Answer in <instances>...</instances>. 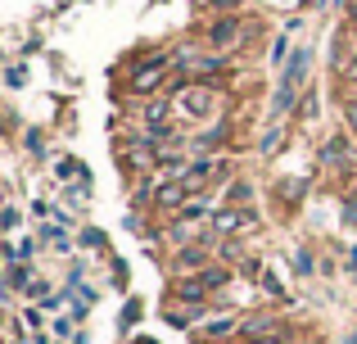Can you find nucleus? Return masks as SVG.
Here are the masks:
<instances>
[{
    "instance_id": "c9c22d12",
    "label": "nucleus",
    "mask_w": 357,
    "mask_h": 344,
    "mask_svg": "<svg viewBox=\"0 0 357 344\" xmlns=\"http://www.w3.org/2000/svg\"><path fill=\"white\" fill-rule=\"evenodd\" d=\"M82 245H105V231H82Z\"/></svg>"
},
{
    "instance_id": "e433bc0d",
    "label": "nucleus",
    "mask_w": 357,
    "mask_h": 344,
    "mask_svg": "<svg viewBox=\"0 0 357 344\" xmlns=\"http://www.w3.org/2000/svg\"><path fill=\"white\" fill-rule=\"evenodd\" d=\"M23 82H27V73H23V68L14 63V68H9V87H23Z\"/></svg>"
},
{
    "instance_id": "5701e85b",
    "label": "nucleus",
    "mask_w": 357,
    "mask_h": 344,
    "mask_svg": "<svg viewBox=\"0 0 357 344\" xmlns=\"http://www.w3.org/2000/svg\"><path fill=\"white\" fill-rule=\"evenodd\" d=\"M285 50H289V32H280L276 41H271V63H276V68L285 63Z\"/></svg>"
},
{
    "instance_id": "0eeeda50",
    "label": "nucleus",
    "mask_w": 357,
    "mask_h": 344,
    "mask_svg": "<svg viewBox=\"0 0 357 344\" xmlns=\"http://www.w3.org/2000/svg\"><path fill=\"white\" fill-rule=\"evenodd\" d=\"M208 263H213L208 240H199V245H181V249L172 254V263H167V267H172V276H199Z\"/></svg>"
},
{
    "instance_id": "cd10ccee",
    "label": "nucleus",
    "mask_w": 357,
    "mask_h": 344,
    "mask_svg": "<svg viewBox=\"0 0 357 344\" xmlns=\"http://www.w3.org/2000/svg\"><path fill=\"white\" fill-rule=\"evenodd\" d=\"M73 327H77V322H73L68 313H63V317H54V336H59V340H68V336H73Z\"/></svg>"
},
{
    "instance_id": "a19ab883",
    "label": "nucleus",
    "mask_w": 357,
    "mask_h": 344,
    "mask_svg": "<svg viewBox=\"0 0 357 344\" xmlns=\"http://www.w3.org/2000/svg\"><path fill=\"white\" fill-rule=\"evenodd\" d=\"M349 32L357 36V9H353V14H349Z\"/></svg>"
},
{
    "instance_id": "79ce46f5",
    "label": "nucleus",
    "mask_w": 357,
    "mask_h": 344,
    "mask_svg": "<svg viewBox=\"0 0 357 344\" xmlns=\"http://www.w3.org/2000/svg\"><path fill=\"white\" fill-rule=\"evenodd\" d=\"M14 344H36V340H14Z\"/></svg>"
},
{
    "instance_id": "c756f323",
    "label": "nucleus",
    "mask_w": 357,
    "mask_h": 344,
    "mask_svg": "<svg viewBox=\"0 0 357 344\" xmlns=\"http://www.w3.org/2000/svg\"><path fill=\"white\" fill-rule=\"evenodd\" d=\"M244 0H208V9H218V14H236Z\"/></svg>"
},
{
    "instance_id": "4468645a",
    "label": "nucleus",
    "mask_w": 357,
    "mask_h": 344,
    "mask_svg": "<svg viewBox=\"0 0 357 344\" xmlns=\"http://www.w3.org/2000/svg\"><path fill=\"white\" fill-rule=\"evenodd\" d=\"M199 281L208 285V294H218V290H227V285L236 281V272H231L227 263H208V267H204V272H199Z\"/></svg>"
},
{
    "instance_id": "bb28decb",
    "label": "nucleus",
    "mask_w": 357,
    "mask_h": 344,
    "mask_svg": "<svg viewBox=\"0 0 357 344\" xmlns=\"http://www.w3.org/2000/svg\"><path fill=\"white\" fill-rule=\"evenodd\" d=\"M68 177H86V168H82V163H73V159H63L59 163V181H68Z\"/></svg>"
},
{
    "instance_id": "423d86ee",
    "label": "nucleus",
    "mask_w": 357,
    "mask_h": 344,
    "mask_svg": "<svg viewBox=\"0 0 357 344\" xmlns=\"http://www.w3.org/2000/svg\"><path fill=\"white\" fill-rule=\"evenodd\" d=\"M131 109H136L140 132H172V118H176L172 100H145V105H131Z\"/></svg>"
},
{
    "instance_id": "c85d7f7f",
    "label": "nucleus",
    "mask_w": 357,
    "mask_h": 344,
    "mask_svg": "<svg viewBox=\"0 0 357 344\" xmlns=\"http://www.w3.org/2000/svg\"><path fill=\"white\" fill-rule=\"evenodd\" d=\"M27 154H36V159L45 154V136L41 132H27Z\"/></svg>"
},
{
    "instance_id": "393cba45",
    "label": "nucleus",
    "mask_w": 357,
    "mask_h": 344,
    "mask_svg": "<svg viewBox=\"0 0 357 344\" xmlns=\"http://www.w3.org/2000/svg\"><path fill=\"white\" fill-rule=\"evenodd\" d=\"M344 127H349V136L357 141V100H344Z\"/></svg>"
},
{
    "instance_id": "9b49d317",
    "label": "nucleus",
    "mask_w": 357,
    "mask_h": 344,
    "mask_svg": "<svg viewBox=\"0 0 357 344\" xmlns=\"http://www.w3.org/2000/svg\"><path fill=\"white\" fill-rule=\"evenodd\" d=\"M172 299H181V304H208V285H204L199 276H176V281H172Z\"/></svg>"
},
{
    "instance_id": "412c9836",
    "label": "nucleus",
    "mask_w": 357,
    "mask_h": 344,
    "mask_svg": "<svg viewBox=\"0 0 357 344\" xmlns=\"http://www.w3.org/2000/svg\"><path fill=\"white\" fill-rule=\"evenodd\" d=\"M9 290H27V285H32V272H27V263H9Z\"/></svg>"
},
{
    "instance_id": "4be33fe9",
    "label": "nucleus",
    "mask_w": 357,
    "mask_h": 344,
    "mask_svg": "<svg viewBox=\"0 0 357 344\" xmlns=\"http://www.w3.org/2000/svg\"><path fill=\"white\" fill-rule=\"evenodd\" d=\"M23 294H27V299H32V304H45V299H50V285H45L41 276H32V285H27Z\"/></svg>"
},
{
    "instance_id": "b1692460",
    "label": "nucleus",
    "mask_w": 357,
    "mask_h": 344,
    "mask_svg": "<svg viewBox=\"0 0 357 344\" xmlns=\"http://www.w3.org/2000/svg\"><path fill=\"white\" fill-rule=\"evenodd\" d=\"M23 322H27V331H32V336H41V322H45V313L32 304V308H23Z\"/></svg>"
},
{
    "instance_id": "aec40b11",
    "label": "nucleus",
    "mask_w": 357,
    "mask_h": 344,
    "mask_svg": "<svg viewBox=\"0 0 357 344\" xmlns=\"http://www.w3.org/2000/svg\"><path fill=\"white\" fill-rule=\"evenodd\" d=\"M32 254H36V240H14V245L5 249L9 263H32Z\"/></svg>"
},
{
    "instance_id": "f704fd0d",
    "label": "nucleus",
    "mask_w": 357,
    "mask_h": 344,
    "mask_svg": "<svg viewBox=\"0 0 357 344\" xmlns=\"http://www.w3.org/2000/svg\"><path fill=\"white\" fill-rule=\"evenodd\" d=\"M344 77H349L353 87H357V45H353V54H349V68H344Z\"/></svg>"
},
{
    "instance_id": "7c9ffc66",
    "label": "nucleus",
    "mask_w": 357,
    "mask_h": 344,
    "mask_svg": "<svg viewBox=\"0 0 357 344\" xmlns=\"http://www.w3.org/2000/svg\"><path fill=\"white\" fill-rule=\"evenodd\" d=\"M294 267H298V272H312V267H317V258L307 254V249H298V254H294Z\"/></svg>"
},
{
    "instance_id": "473e14b6",
    "label": "nucleus",
    "mask_w": 357,
    "mask_h": 344,
    "mask_svg": "<svg viewBox=\"0 0 357 344\" xmlns=\"http://www.w3.org/2000/svg\"><path fill=\"white\" fill-rule=\"evenodd\" d=\"M68 304H73V299H68ZM86 308H91V304H86V299H77V304L68 308V317H73V322H86Z\"/></svg>"
},
{
    "instance_id": "f257e3e1",
    "label": "nucleus",
    "mask_w": 357,
    "mask_h": 344,
    "mask_svg": "<svg viewBox=\"0 0 357 344\" xmlns=\"http://www.w3.org/2000/svg\"><path fill=\"white\" fill-rule=\"evenodd\" d=\"M172 105H176V118H190V123H199V118L218 114L222 91L213 87V82H181V87L172 91Z\"/></svg>"
},
{
    "instance_id": "1a4fd4ad",
    "label": "nucleus",
    "mask_w": 357,
    "mask_h": 344,
    "mask_svg": "<svg viewBox=\"0 0 357 344\" xmlns=\"http://www.w3.org/2000/svg\"><path fill=\"white\" fill-rule=\"evenodd\" d=\"M298 100H303V91L289 87V82H280L276 96H271V118H276V123H285V114L294 118V114H298Z\"/></svg>"
},
{
    "instance_id": "a878e982",
    "label": "nucleus",
    "mask_w": 357,
    "mask_h": 344,
    "mask_svg": "<svg viewBox=\"0 0 357 344\" xmlns=\"http://www.w3.org/2000/svg\"><path fill=\"white\" fill-rule=\"evenodd\" d=\"M249 195H253V186H249V181H231L227 200H231V204H240V200H249Z\"/></svg>"
},
{
    "instance_id": "6e6552de",
    "label": "nucleus",
    "mask_w": 357,
    "mask_h": 344,
    "mask_svg": "<svg viewBox=\"0 0 357 344\" xmlns=\"http://www.w3.org/2000/svg\"><path fill=\"white\" fill-rule=\"evenodd\" d=\"M204 308L208 304H176V299H167V308H163V317H167V327H176V331H185V327H195V322L204 317Z\"/></svg>"
},
{
    "instance_id": "6ab92c4d",
    "label": "nucleus",
    "mask_w": 357,
    "mask_h": 344,
    "mask_svg": "<svg viewBox=\"0 0 357 344\" xmlns=\"http://www.w3.org/2000/svg\"><path fill=\"white\" fill-rule=\"evenodd\" d=\"M280 145H285V123H276V127H271V132H267V136H262V145H258V154H262V159H271V154H276V150H280Z\"/></svg>"
},
{
    "instance_id": "f03ea898",
    "label": "nucleus",
    "mask_w": 357,
    "mask_h": 344,
    "mask_svg": "<svg viewBox=\"0 0 357 344\" xmlns=\"http://www.w3.org/2000/svg\"><path fill=\"white\" fill-rule=\"evenodd\" d=\"M244 231H258V213L244 209V204H222V209L208 218V240L213 245H218V240H236Z\"/></svg>"
},
{
    "instance_id": "f3484780",
    "label": "nucleus",
    "mask_w": 357,
    "mask_h": 344,
    "mask_svg": "<svg viewBox=\"0 0 357 344\" xmlns=\"http://www.w3.org/2000/svg\"><path fill=\"white\" fill-rule=\"evenodd\" d=\"M240 331H244V336H249V344H253V340H262V336H276L280 322H276V317H249Z\"/></svg>"
},
{
    "instance_id": "2eb2a0df",
    "label": "nucleus",
    "mask_w": 357,
    "mask_h": 344,
    "mask_svg": "<svg viewBox=\"0 0 357 344\" xmlns=\"http://www.w3.org/2000/svg\"><path fill=\"white\" fill-rule=\"evenodd\" d=\"M349 150H353V136H335V141H326L317 154H321V163H331V168H335V163L349 159Z\"/></svg>"
},
{
    "instance_id": "58836bf2",
    "label": "nucleus",
    "mask_w": 357,
    "mask_h": 344,
    "mask_svg": "<svg viewBox=\"0 0 357 344\" xmlns=\"http://www.w3.org/2000/svg\"><path fill=\"white\" fill-rule=\"evenodd\" d=\"M335 9H344V14H353V9H357V0H335Z\"/></svg>"
},
{
    "instance_id": "4c0bfd02",
    "label": "nucleus",
    "mask_w": 357,
    "mask_h": 344,
    "mask_svg": "<svg viewBox=\"0 0 357 344\" xmlns=\"http://www.w3.org/2000/svg\"><path fill=\"white\" fill-rule=\"evenodd\" d=\"M253 344H285V336L276 331V336H262V340H253Z\"/></svg>"
},
{
    "instance_id": "f8f14e48",
    "label": "nucleus",
    "mask_w": 357,
    "mask_h": 344,
    "mask_svg": "<svg viewBox=\"0 0 357 344\" xmlns=\"http://www.w3.org/2000/svg\"><path fill=\"white\" fill-rule=\"evenodd\" d=\"M240 327H244L240 317H231V313H222V317H213L208 327H199V331H195V336H199L204 344H213V340H227V336H236Z\"/></svg>"
},
{
    "instance_id": "a211bd4d",
    "label": "nucleus",
    "mask_w": 357,
    "mask_h": 344,
    "mask_svg": "<svg viewBox=\"0 0 357 344\" xmlns=\"http://www.w3.org/2000/svg\"><path fill=\"white\" fill-rule=\"evenodd\" d=\"M213 249L222 254V263H227V267H236V263L244 267V263H249V258H244V249H240V240H218Z\"/></svg>"
},
{
    "instance_id": "7ed1b4c3",
    "label": "nucleus",
    "mask_w": 357,
    "mask_h": 344,
    "mask_svg": "<svg viewBox=\"0 0 357 344\" xmlns=\"http://www.w3.org/2000/svg\"><path fill=\"white\" fill-rule=\"evenodd\" d=\"M172 63H176V54H154L149 63L131 68V77H127V96H154V91L167 82V68H172Z\"/></svg>"
},
{
    "instance_id": "ea45409f",
    "label": "nucleus",
    "mask_w": 357,
    "mask_h": 344,
    "mask_svg": "<svg viewBox=\"0 0 357 344\" xmlns=\"http://www.w3.org/2000/svg\"><path fill=\"white\" fill-rule=\"evenodd\" d=\"M271 5H280V9H298L303 0H271Z\"/></svg>"
},
{
    "instance_id": "9d476101",
    "label": "nucleus",
    "mask_w": 357,
    "mask_h": 344,
    "mask_svg": "<svg viewBox=\"0 0 357 344\" xmlns=\"http://www.w3.org/2000/svg\"><path fill=\"white\" fill-rule=\"evenodd\" d=\"M190 150H204V154H218V150H227L231 145V123H218V127H208L204 136H195V141H185Z\"/></svg>"
},
{
    "instance_id": "dca6fc26",
    "label": "nucleus",
    "mask_w": 357,
    "mask_h": 344,
    "mask_svg": "<svg viewBox=\"0 0 357 344\" xmlns=\"http://www.w3.org/2000/svg\"><path fill=\"white\" fill-rule=\"evenodd\" d=\"M213 213H218V209H213V204H208V200H204V195H195V200H190V204H185V209H181V213H176V222H190V227H195V222H204V218H213Z\"/></svg>"
},
{
    "instance_id": "72a5a7b5",
    "label": "nucleus",
    "mask_w": 357,
    "mask_h": 344,
    "mask_svg": "<svg viewBox=\"0 0 357 344\" xmlns=\"http://www.w3.org/2000/svg\"><path fill=\"white\" fill-rule=\"evenodd\" d=\"M262 285H267V294H285V285H280L271 272H262Z\"/></svg>"
},
{
    "instance_id": "2f4dec72",
    "label": "nucleus",
    "mask_w": 357,
    "mask_h": 344,
    "mask_svg": "<svg viewBox=\"0 0 357 344\" xmlns=\"http://www.w3.org/2000/svg\"><path fill=\"white\" fill-rule=\"evenodd\" d=\"M136 317H140V304H136V299H131V304H127V308H122V331H127V327H131V322H136Z\"/></svg>"
},
{
    "instance_id": "20e7f679",
    "label": "nucleus",
    "mask_w": 357,
    "mask_h": 344,
    "mask_svg": "<svg viewBox=\"0 0 357 344\" xmlns=\"http://www.w3.org/2000/svg\"><path fill=\"white\" fill-rule=\"evenodd\" d=\"M176 63H181V73H185L181 82H213V77L227 73V54H218V50L199 54V59H195L190 50H176Z\"/></svg>"
},
{
    "instance_id": "37998d69",
    "label": "nucleus",
    "mask_w": 357,
    "mask_h": 344,
    "mask_svg": "<svg viewBox=\"0 0 357 344\" xmlns=\"http://www.w3.org/2000/svg\"><path fill=\"white\" fill-rule=\"evenodd\" d=\"M317 5H335V0H317Z\"/></svg>"
},
{
    "instance_id": "ddd939ff",
    "label": "nucleus",
    "mask_w": 357,
    "mask_h": 344,
    "mask_svg": "<svg viewBox=\"0 0 357 344\" xmlns=\"http://www.w3.org/2000/svg\"><path fill=\"white\" fill-rule=\"evenodd\" d=\"M307 63H312V50H307V45H298V50L289 54V68L280 73V82H289V87H303V82H307Z\"/></svg>"
},
{
    "instance_id": "39448f33",
    "label": "nucleus",
    "mask_w": 357,
    "mask_h": 344,
    "mask_svg": "<svg viewBox=\"0 0 357 344\" xmlns=\"http://www.w3.org/2000/svg\"><path fill=\"white\" fill-rule=\"evenodd\" d=\"M240 36H244V23H240V14H218V18H213V23H208V27L199 32V41L208 45V50L227 54L231 45L240 41Z\"/></svg>"
}]
</instances>
